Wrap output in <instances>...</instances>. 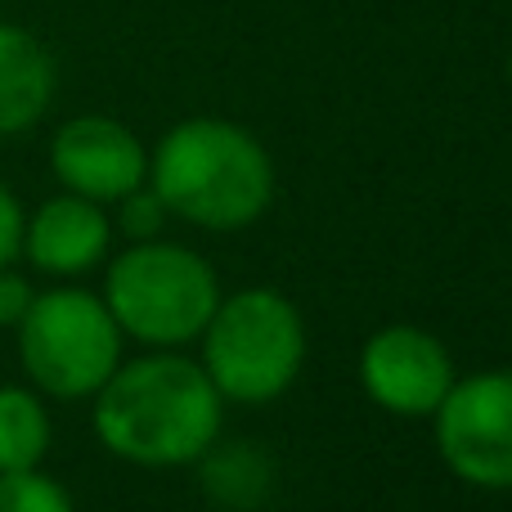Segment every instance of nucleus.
Instances as JSON below:
<instances>
[{
    "label": "nucleus",
    "instance_id": "f257e3e1",
    "mask_svg": "<svg viewBox=\"0 0 512 512\" xmlns=\"http://www.w3.org/2000/svg\"><path fill=\"white\" fill-rule=\"evenodd\" d=\"M225 396L198 360L153 351L126 360L95 391V436L135 468H189L216 450Z\"/></svg>",
    "mask_w": 512,
    "mask_h": 512
},
{
    "label": "nucleus",
    "instance_id": "f03ea898",
    "mask_svg": "<svg viewBox=\"0 0 512 512\" xmlns=\"http://www.w3.org/2000/svg\"><path fill=\"white\" fill-rule=\"evenodd\" d=\"M144 185L167 216L198 230H248L274 203V162L248 126L225 117H185L149 153Z\"/></svg>",
    "mask_w": 512,
    "mask_h": 512
},
{
    "label": "nucleus",
    "instance_id": "7ed1b4c3",
    "mask_svg": "<svg viewBox=\"0 0 512 512\" xmlns=\"http://www.w3.org/2000/svg\"><path fill=\"white\" fill-rule=\"evenodd\" d=\"M198 337L207 378L234 405L279 400L306 364V319L274 288L221 297Z\"/></svg>",
    "mask_w": 512,
    "mask_h": 512
},
{
    "label": "nucleus",
    "instance_id": "20e7f679",
    "mask_svg": "<svg viewBox=\"0 0 512 512\" xmlns=\"http://www.w3.org/2000/svg\"><path fill=\"white\" fill-rule=\"evenodd\" d=\"M221 283L207 256L167 239L131 243L104 274V306L113 310L122 337L176 351L207 328Z\"/></svg>",
    "mask_w": 512,
    "mask_h": 512
},
{
    "label": "nucleus",
    "instance_id": "39448f33",
    "mask_svg": "<svg viewBox=\"0 0 512 512\" xmlns=\"http://www.w3.org/2000/svg\"><path fill=\"white\" fill-rule=\"evenodd\" d=\"M18 360L36 391L54 400H86L122 364V328L104 297L86 288L36 292L18 319Z\"/></svg>",
    "mask_w": 512,
    "mask_h": 512
},
{
    "label": "nucleus",
    "instance_id": "423d86ee",
    "mask_svg": "<svg viewBox=\"0 0 512 512\" xmlns=\"http://www.w3.org/2000/svg\"><path fill=\"white\" fill-rule=\"evenodd\" d=\"M432 423L454 477L477 490H512V369L454 378Z\"/></svg>",
    "mask_w": 512,
    "mask_h": 512
},
{
    "label": "nucleus",
    "instance_id": "0eeeda50",
    "mask_svg": "<svg viewBox=\"0 0 512 512\" xmlns=\"http://www.w3.org/2000/svg\"><path fill=\"white\" fill-rule=\"evenodd\" d=\"M454 360L445 342L427 328L391 324L364 342L360 387L378 409L400 418H432V409L454 387Z\"/></svg>",
    "mask_w": 512,
    "mask_h": 512
},
{
    "label": "nucleus",
    "instance_id": "6e6552de",
    "mask_svg": "<svg viewBox=\"0 0 512 512\" xmlns=\"http://www.w3.org/2000/svg\"><path fill=\"white\" fill-rule=\"evenodd\" d=\"M50 171L68 194H81L90 203H117L149 180V153L126 122L86 113L54 131Z\"/></svg>",
    "mask_w": 512,
    "mask_h": 512
},
{
    "label": "nucleus",
    "instance_id": "1a4fd4ad",
    "mask_svg": "<svg viewBox=\"0 0 512 512\" xmlns=\"http://www.w3.org/2000/svg\"><path fill=\"white\" fill-rule=\"evenodd\" d=\"M113 239V221H108L104 203H90L81 194L63 189L59 198H45L32 216H23V252L41 274L54 279H77V274L95 270Z\"/></svg>",
    "mask_w": 512,
    "mask_h": 512
},
{
    "label": "nucleus",
    "instance_id": "9d476101",
    "mask_svg": "<svg viewBox=\"0 0 512 512\" xmlns=\"http://www.w3.org/2000/svg\"><path fill=\"white\" fill-rule=\"evenodd\" d=\"M59 86L54 54L18 23H0V140L32 131Z\"/></svg>",
    "mask_w": 512,
    "mask_h": 512
},
{
    "label": "nucleus",
    "instance_id": "9b49d317",
    "mask_svg": "<svg viewBox=\"0 0 512 512\" xmlns=\"http://www.w3.org/2000/svg\"><path fill=\"white\" fill-rule=\"evenodd\" d=\"M50 436V414L36 391L0 387V472L41 468Z\"/></svg>",
    "mask_w": 512,
    "mask_h": 512
},
{
    "label": "nucleus",
    "instance_id": "f8f14e48",
    "mask_svg": "<svg viewBox=\"0 0 512 512\" xmlns=\"http://www.w3.org/2000/svg\"><path fill=\"white\" fill-rule=\"evenodd\" d=\"M0 512H72V499L41 468L0 472Z\"/></svg>",
    "mask_w": 512,
    "mask_h": 512
},
{
    "label": "nucleus",
    "instance_id": "ddd939ff",
    "mask_svg": "<svg viewBox=\"0 0 512 512\" xmlns=\"http://www.w3.org/2000/svg\"><path fill=\"white\" fill-rule=\"evenodd\" d=\"M117 207H122V212H117V225H122L135 243H140V239H158V234H162L167 207H162V198L153 194L149 185H140V189H131L126 198H117Z\"/></svg>",
    "mask_w": 512,
    "mask_h": 512
},
{
    "label": "nucleus",
    "instance_id": "4468645a",
    "mask_svg": "<svg viewBox=\"0 0 512 512\" xmlns=\"http://www.w3.org/2000/svg\"><path fill=\"white\" fill-rule=\"evenodd\" d=\"M32 283L14 270V265H0V328H18V319L32 306Z\"/></svg>",
    "mask_w": 512,
    "mask_h": 512
},
{
    "label": "nucleus",
    "instance_id": "2eb2a0df",
    "mask_svg": "<svg viewBox=\"0 0 512 512\" xmlns=\"http://www.w3.org/2000/svg\"><path fill=\"white\" fill-rule=\"evenodd\" d=\"M23 252V207L0 185V265H14Z\"/></svg>",
    "mask_w": 512,
    "mask_h": 512
}]
</instances>
